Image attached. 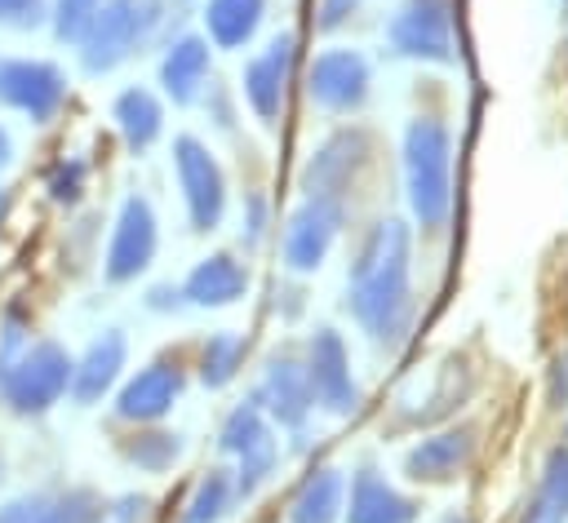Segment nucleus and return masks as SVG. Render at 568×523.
I'll use <instances>...</instances> for the list:
<instances>
[{"instance_id": "1", "label": "nucleus", "mask_w": 568, "mask_h": 523, "mask_svg": "<svg viewBox=\"0 0 568 523\" xmlns=\"http://www.w3.org/2000/svg\"><path fill=\"white\" fill-rule=\"evenodd\" d=\"M413 235L399 217H382L368 226L359 239L351 270H346V310L351 319L377 341V346H399L413 328L417 301H413Z\"/></svg>"}, {"instance_id": "2", "label": "nucleus", "mask_w": 568, "mask_h": 523, "mask_svg": "<svg viewBox=\"0 0 568 523\" xmlns=\"http://www.w3.org/2000/svg\"><path fill=\"white\" fill-rule=\"evenodd\" d=\"M404 191L413 222L439 230L453 213V133L439 115H417L404 129Z\"/></svg>"}, {"instance_id": "3", "label": "nucleus", "mask_w": 568, "mask_h": 523, "mask_svg": "<svg viewBox=\"0 0 568 523\" xmlns=\"http://www.w3.org/2000/svg\"><path fill=\"white\" fill-rule=\"evenodd\" d=\"M155 27H160V0H102L80 35V66L89 75L115 71L120 62L142 53Z\"/></svg>"}, {"instance_id": "4", "label": "nucleus", "mask_w": 568, "mask_h": 523, "mask_svg": "<svg viewBox=\"0 0 568 523\" xmlns=\"http://www.w3.org/2000/svg\"><path fill=\"white\" fill-rule=\"evenodd\" d=\"M71 363L75 359L58 341H27V350L0 377V399L18 417H40L71 390Z\"/></svg>"}, {"instance_id": "5", "label": "nucleus", "mask_w": 568, "mask_h": 523, "mask_svg": "<svg viewBox=\"0 0 568 523\" xmlns=\"http://www.w3.org/2000/svg\"><path fill=\"white\" fill-rule=\"evenodd\" d=\"M173 168H178V186H182V199H186V217H191V230H217L222 213H226V173L222 164L213 160V151L182 133L173 137Z\"/></svg>"}, {"instance_id": "6", "label": "nucleus", "mask_w": 568, "mask_h": 523, "mask_svg": "<svg viewBox=\"0 0 568 523\" xmlns=\"http://www.w3.org/2000/svg\"><path fill=\"white\" fill-rule=\"evenodd\" d=\"M386 40L399 58L413 62H457V40H453V4L448 0H404V9L390 18Z\"/></svg>"}, {"instance_id": "7", "label": "nucleus", "mask_w": 568, "mask_h": 523, "mask_svg": "<svg viewBox=\"0 0 568 523\" xmlns=\"http://www.w3.org/2000/svg\"><path fill=\"white\" fill-rule=\"evenodd\" d=\"M342 222H346V199H333V195H302V204L288 213V226H284V266L306 275V270H320V262L328 257L333 239L342 235Z\"/></svg>"}, {"instance_id": "8", "label": "nucleus", "mask_w": 568, "mask_h": 523, "mask_svg": "<svg viewBox=\"0 0 568 523\" xmlns=\"http://www.w3.org/2000/svg\"><path fill=\"white\" fill-rule=\"evenodd\" d=\"M368 58L359 49H328L311 62L306 71V93L320 111H333V115H351L368 102Z\"/></svg>"}, {"instance_id": "9", "label": "nucleus", "mask_w": 568, "mask_h": 523, "mask_svg": "<svg viewBox=\"0 0 568 523\" xmlns=\"http://www.w3.org/2000/svg\"><path fill=\"white\" fill-rule=\"evenodd\" d=\"M306 381H311V399L315 408L333 412V417H351L359 408V386L351 377V359L346 346L333 328H315V337L306 341Z\"/></svg>"}, {"instance_id": "10", "label": "nucleus", "mask_w": 568, "mask_h": 523, "mask_svg": "<svg viewBox=\"0 0 568 523\" xmlns=\"http://www.w3.org/2000/svg\"><path fill=\"white\" fill-rule=\"evenodd\" d=\"M0 102L22 111L36 124H49L67 102V75L53 62L36 58H0Z\"/></svg>"}, {"instance_id": "11", "label": "nucleus", "mask_w": 568, "mask_h": 523, "mask_svg": "<svg viewBox=\"0 0 568 523\" xmlns=\"http://www.w3.org/2000/svg\"><path fill=\"white\" fill-rule=\"evenodd\" d=\"M155 244H160V230H155L151 204H146L142 195H129V199L120 204L115 226H111V244H106V262H102L106 279H111V284L138 279V275L151 266Z\"/></svg>"}, {"instance_id": "12", "label": "nucleus", "mask_w": 568, "mask_h": 523, "mask_svg": "<svg viewBox=\"0 0 568 523\" xmlns=\"http://www.w3.org/2000/svg\"><path fill=\"white\" fill-rule=\"evenodd\" d=\"M257 408L297 434V448H302V434H306V421L315 412V399H311V381H306V368L293 359V355H275L262 372V386L253 390Z\"/></svg>"}, {"instance_id": "13", "label": "nucleus", "mask_w": 568, "mask_h": 523, "mask_svg": "<svg viewBox=\"0 0 568 523\" xmlns=\"http://www.w3.org/2000/svg\"><path fill=\"white\" fill-rule=\"evenodd\" d=\"M293 58H297V40L284 31L257 58L244 62V98H248V106L262 124H275L280 111H284V89H288V75H293Z\"/></svg>"}, {"instance_id": "14", "label": "nucleus", "mask_w": 568, "mask_h": 523, "mask_svg": "<svg viewBox=\"0 0 568 523\" xmlns=\"http://www.w3.org/2000/svg\"><path fill=\"white\" fill-rule=\"evenodd\" d=\"M182 390H186V372L178 363H169V359H155L133 381H124V390L115 399V417L120 421H138V425L160 421L164 412H173Z\"/></svg>"}, {"instance_id": "15", "label": "nucleus", "mask_w": 568, "mask_h": 523, "mask_svg": "<svg viewBox=\"0 0 568 523\" xmlns=\"http://www.w3.org/2000/svg\"><path fill=\"white\" fill-rule=\"evenodd\" d=\"M475 461V430L470 425H453L439 434H426L422 443H413L404 452V474L413 483H453L462 479V470Z\"/></svg>"}, {"instance_id": "16", "label": "nucleus", "mask_w": 568, "mask_h": 523, "mask_svg": "<svg viewBox=\"0 0 568 523\" xmlns=\"http://www.w3.org/2000/svg\"><path fill=\"white\" fill-rule=\"evenodd\" d=\"M342 510H346V523H417V501L404 496L399 488H390L373 461H364L351 474Z\"/></svg>"}, {"instance_id": "17", "label": "nucleus", "mask_w": 568, "mask_h": 523, "mask_svg": "<svg viewBox=\"0 0 568 523\" xmlns=\"http://www.w3.org/2000/svg\"><path fill=\"white\" fill-rule=\"evenodd\" d=\"M124 359H129V341H124V332H120V328L98 332V337L84 346V355L71 363V399L84 403V408L98 403V399L120 381Z\"/></svg>"}, {"instance_id": "18", "label": "nucleus", "mask_w": 568, "mask_h": 523, "mask_svg": "<svg viewBox=\"0 0 568 523\" xmlns=\"http://www.w3.org/2000/svg\"><path fill=\"white\" fill-rule=\"evenodd\" d=\"M364 151H368V137H364V133H355V129H351V133H333V137L315 151V160L306 164L302 191H306V195L346 199V186H351V177H355Z\"/></svg>"}, {"instance_id": "19", "label": "nucleus", "mask_w": 568, "mask_h": 523, "mask_svg": "<svg viewBox=\"0 0 568 523\" xmlns=\"http://www.w3.org/2000/svg\"><path fill=\"white\" fill-rule=\"evenodd\" d=\"M248 293V266L235 262L231 253H209L191 266L186 284H182V301L217 310V306H235Z\"/></svg>"}, {"instance_id": "20", "label": "nucleus", "mask_w": 568, "mask_h": 523, "mask_svg": "<svg viewBox=\"0 0 568 523\" xmlns=\"http://www.w3.org/2000/svg\"><path fill=\"white\" fill-rule=\"evenodd\" d=\"M209 71H213L209 40H200V35H178L164 49V58H160V84H164V93H169L173 106L200 102V93L209 84Z\"/></svg>"}, {"instance_id": "21", "label": "nucleus", "mask_w": 568, "mask_h": 523, "mask_svg": "<svg viewBox=\"0 0 568 523\" xmlns=\"http://www.w3.org/2000/svg\"><path fill=\"white\" fill-rule=\"evenodd\" d=\"M98 519V496L89 488H71L58 496H13L0 505V523H93Z\"/></svg>"}, {"instance_id": "22", "label": "nucleus", "mask_w": 568, "mask_h": 523, "mask_svg": "<svg viewBox=\"0 0 568 523\" xmlns=\"http://www.w3.org/2000/svg\"><path fill=\"white\" fill-rule=\"evenodd\" d=\"M111 115H115V129H120V137H124V146L133 155H142L164 129V106H160V98L151 89H124L115 98Z\"/></svg>"}, {"instance_id": "23", "label": "nucleus", "mask_w": 568, "mask_h": 523, "mask_svg": "<svg viewBox=\"0 0 568 523\" xmlns=\"http://www.w3.org/2000/svg\"><path fill=\"white\" fill-rule=\"evenodd\" d=\"M342 505H346V474L324 465L297 488V496L288 505V523H337Z\"/></svg>"}, {"instance_id": "24", "label": "nucleus", "mask_w": 568, "mask_h": 523, "mask_svg": "<svg viewBox=\"0 0 568 523\" xmlns=\"http://www.w3.org/2000/svg\"><path fill=\"white\" fill-rule=\"evenodd\" d=\"M266 18V0H209L204 31L217 49H244Z\"/></svg>"}, {"instance_id": "25", "label": "nucleus", "mask_w": 568, "mask_h": 523, "mask_svg": "<svg viewBox=\"0 0 568 523\" xmlns=\"http://www.w3.org/2000/svg\"><path fill=\"white\" fill-rule=\"evenodd\" d=\"M235 501H240V492H235V470L213 465V470L191 488V496H186L178 523H222Z\"/></svg>"}, {"instance_id": "26", "label": "nucleus", "mask_w": 568, "mask_h": 523, "mask_svg": "<svg viewBox=\"0 0 568 523\" xmlns=\"http://www.w3.org/2000/svg\"><path fill=\"white\" fill-rule=\"evenodd\" d=\"M568 519V448H555L541 470L537 501L528 510V523H564Z\"/></svg>"}, {"instance_id": "27", "label": "nucleus", "mask_w": 568, "mask_h": 523, "mask_svg": "<svg viewBox=\"0 0 568 523\" xmlns=\"http://www.w3.org/2000/svg\"><path fill=\"white\" fill-rule=\"evenodd\" d=\"M244 363V337L240 332H209V341L200 346V381L209 390H222L235 381Z\"/></svg>"}, {"instance_id": "28", "label": "nucleus", "mask_w": 568, "mask_h": 523, "mask_svg": "<svg viewBox=\"0 0 568 523\" xmlns=\"http://www.w3.org/2000/svg\"><path fill=\"white\" fill-rule=\"evenodd\" d=\"M271 434H275V430H271L266 412L257 408V399H244V403H235V408L226 412L222 434H217V448H222L226 457H240V452H248L253 443H262V439H271Z\"/></svg>"}, {"instance_id": "29", "label": "nucleus", "mask_w": 568, "mask_h": 523, "mask_svg": "<svg viewBox=\"0 0 568 523\" xmlns=\"http://www.w3.org/2000/svg\"><path fill=\"white\" fill-rule=\"evenodd\" d=\"M124 457L138 470H146V474H164L182 457V434H173V430H142V434L124 439Z\"/></svg>"}, {"instance_id": "30", "label": "nucleus", "mask_w": 568, "mask_h": 523, "mask_svg": "<svg viewBox=\"0 0 568 523\" xmlns=\"http://www.w3.org/2000/svg\"><path fill=\"white\" fill-rule=\"evenodd\" d=\"M98 4H102V0H53V9H49L53 35H58L62 44H80V35H84V27L93 22Z\"/></svg>"}, {"instance_id": "31", "label": "nucleus", "mask_w": 568, "mask_h": 523, "mask_svg": "<svg viewBox=\"0 0 568 523\" xmlns=\"http://www.w3.org/2000/svg\"><path fill=\"white\" fill-rule=\"evenodd\" d=\"M84 177H89V164L71 155V160H58V164L49 168L44 191L53 195V204H75V199L84 195Z\"/></svg>"}, {"instance_id": "32", "label": "nucleus", "mask_w": 568, "mask_h": 523, "mask_svg": "<svg viewBox=\"0 0 568 523\" xmlns=\"http://www.w3.org/2000/svg\"><path fill=\"white\" fill-rule=\"evenodd\" d=\"M44 0H0V27H18V31H31L44 22Z\"/></svg>"}, {"instance_id": "33", "label": "nucleus", "mask_w": 568, "mask_h": 523, "mask_svg": "<svg viewBox=\"0 0 568 523\" xmlns=\"http://www.w3.org/2000/svg\"><path fill=\"white\" fill-rule=\"evenodd\" d=\"M142 510H146V496L129 492V496H115L106 510L98 505V519H93V523H138V519H142Z\"/></svg>"}, {"instance_id": "34", "label": "nucleus", "mask_w": 568, "mask_h": 523, "mask_svg": "<svg viewBox=\"0 0 568 523\" xmlns=\"http://www.w3.org/2000/svg\"><path fill=\"white\" fill-rule=\"evenodd\" d=\"M244 208H248V217H244V244L253 248L262 239V230H266V199L262 195H248Z\"/></svg>"}, {"instance_id": "35", "label": "nucleus", "mask_w": 568, "mask_h": 523, "mask_svg": "<svg viewBox=\"0 0 568 523\" xmlns=\"http://www.w3.org/2000/svg\"><path fill=\"white\" fill-rule=\"evenodd\" d=\"M355 9H359V0H324V4H320V27H324V31H337Z\"/></svg>"}, {"instance_id": "36", "label": "nucleus", "mask_w": 568, "mask_h": 523, "mask_svg": "<svg viewBox=\"0 0 568 523\" xmlns=\"http://www.w3.org/2000/svg\"><path fill=\"white\" fill-rule=\"evenodd\" d=\"M146 306H151V310H178V306H182V288L155 284V288L146 293Z\"/></svg>"}, {"instance_id": "37", "label": "nucleus", "mask_w": 568, "mask_h": 523, "mask_svg": "<svg viewBox=\"0 0 568 523\" xmlns=\"http://www.w3.org/2000/svg\"><path fill=\"white\" fill-rule=\"evenodd\" d=\"M13 164V137H9V129L0 124V173Z\"/></svg>"}, {"instance_id": "38", "label": "nucleus", "mask_w": 568, "mask_h": 523, "mask_svg": "<svg viewBox=\"0 0 568 523\" xmlns=\"http://www.w3.org/2000/svg\"><path fill=\"white\" fill-rule=\"evenodd\" d=\"M444 523H470V519H466V514H453V519H444Z\"/></svg>"}, {"instance_id": "39", "label": "nucleus", "mask_w": 568, "mask_h": 523, "mask_svg": "<svg viewBox=\"0 0 568 523\" xmlns=\"http://www.w3.org/2000/svg\"><path fill=\"white\" fill-rule=\"evenodd\" d=\"M0 479H4V452H0Z\"/></svg>"}, {"instance_id": "40", "label": "nucleus", "mask_w": 568, "mask_h": 523, "mask_svg": "<svg viewBox=\"0 0 568 523\" xmlns=\"http://www.w3.org/2000/svg\"><path fill=\"white\" fill-rule=\"evenodd\" d=\"M0 213H4V191H0Z\"/></svg>"}]
</instances>
